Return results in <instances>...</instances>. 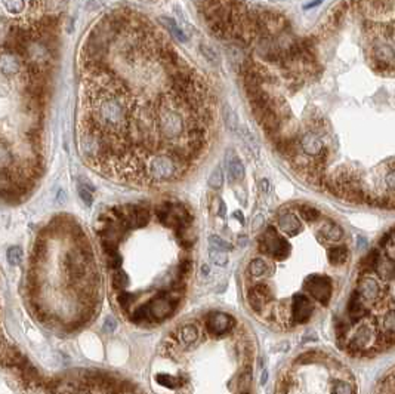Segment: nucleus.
Returning <instances> with one entry per match:
<instances>
[{
	"label": "nucleus",
	"instance_id": "42",
	"mask_svg": "<svg viewBox=\"0 0 395 394\" xmlns=\"http://www.w3.org/2000/svg\"><path fill=\"white\" fill-rule=\"evenodd\" d=\"M77 191H79V196L80 199L85 202L86 206H92V203H94V196H92V191L90 190H87L85 188L83 185H80L79 184V187H77Z\"/></svg>",
	"mask_w": 395,
	"mask_h": 394
},
{
	"label": "nucleus",
	"instance_id": "57",
	"mask_svg": "<svg viewBox=\"0 0 395 394\" xmlns=\"http://www.w3.org/2000/svg\"><path fill=\"white\" fill-rule=\"evenodd\" d=\"M246 240H247V239H246V236H241V237H240V246H244V245H246Z\"/></svg>",
	"mask_w": 395,
	"mask_h": 394
},
{
	"label": "nucleus",
	"instance_id": "51",
	"mask_svg": "<svg viewBox=\"0 0 395 394\" xmlns=\"http://www.w3.org/2000/svg\"><path fill=\"white\" fill-rule=\"evenodd\" d=\"M262 224H264V218H262V215H258L253 221V228L254 230H258V228H259Z\"/></svg>",
	"mask_w": 395,
	"mask_h": 394
},
{
	"label": "nucleus",
	"instance_id": "47",
	"mask_svg": "<svg viewBox=\"0 0 395 394\" xmlns=\"http://www.w3.org/2000/svg\"><path fill=\"white\" fill-rule=\"evenodd\" d=\"M86 9H87L89 12H92V11H95V9H99V2L98 0H87Z\"/></svg>",
	"mask_w": 395,
	"mask_h": 394
},
{
	"label": "nucleus",
	"instance_id": "20",
	"mask_svg": "<svg viewBox=\"0 0 395 394\" xmlns=\"http://www.w3.org/2000/svg\"><path fill=\"white\" fill-rule=\"evenodd\" d=\"M320 234H321L323 239L329 240V242H339V240L343 237L342 228H340L336 223H333V221H327V223L321 227Z\"/></svg>",
	"mask_w": 395,
	"mask_h": 394
},
{
	"label": "nucleus",
	"instance_id": "16",
	"mask_svg": "<svg viewBox=\"0 0 395 394\" xmlns=\"http://www.w3.org/2000/svg\"><path fill=\"white\" fill-rule=\"evenodd\" d=\"M366 314L367 310L366 307H364L363 298L360 296L358 292H354L351 299H350V304H348V316H350L351 322H358V320H361Z\"/></svg>",
	"mask_w": 395,
	"mask_h": 394
},
{
	"label": "nucleus",
	"instance_id": "52",
	"mask_svg": "<svg viewBox=\"0 0 395 394\" xmlns=\"http://www.w3.org/2000/svg\"><path fill=\"white\" fill-rule=\"evenodd\" d=\"M226 213V206L224 202H219V212H218V215L221 216V218H224Z\"/></svg>",
	"mask_w": 395,
	"mask_h": 394
},
{
	"label": "nucleus",
	"instance_id": "54",
	"mask_svg": "<svg viewBox=\"0 0 395 394\" xmlns=\"http://www.w3.org/2000/svg\"><path fill=\"white\" fill-rule=\"evenodd\" d=\"M267 380H268V372L264 369V370H262V377H261V385H265V384H267Z\"/></svg>",
	"mask_w": 395,
	"mask_h": 394
},
{
	"label": "nucleus",
	"instance_id": "55",
	"mask_svg": "<svg viewBox=\"0 0 395 394\" xmlns=\"http://www.w3.org/2000/svg\"><path fill=\"white\" fill-rule=\"evenodd\" d=\"M234 216H236V218H237V220L240 221L241 224H244V218H243V213H241L240 211L236 212V213H234Z\"/></svg>",
	"mask_w": 395,
	"mask_h": 394
},
{
	"label": "nucleus",
	"instance_id": "41",
	"mask_svg": "<svg viewBox=\"0 0 395 394\" xmlns=\"http://www.w3.org/2000/svg\"><path fill=\"white\" fill-rule=\"evenodd\" d=\"M333 393L335 394H354V388L351 384L345 382V381H339L333 387Z\"/></svg>",
	"mask_w": 395,
	"mask_h": 394
},
{
	"label": "nucleus",
	"instance_id": "31",
	"mask_svg": "<svg viewBox=\"0 0 395 394\" xmlns=\"http://www.w3.org/2000/svg\"><path fill=\"white\" fill-rule=\"evenodd\" d=\"M249 271H250V274L254 276V277H261V276H265V274L268 273V266H267L265 261H262L261 258H254L253 261L250 262Z\"/></svg>",
	"mask_w": 395,
	"mask_h": 394
},
{
	"label": "nucleus",
	"instance_id": "15",
	"mask_svg": "<svg viewBox=\"0 0 395 394\" xmlns=\"http://www.w3.org/2000/svg\"><path fill=\"white\" fill-rule=\"evenodd\" d=\"M278 225L283 231L289 236H295L300 230V223L295 213L287 211H282L278 215Z\"/></svg>",
	"mask_w": 395,
	"mask_h": 394
},
{
	"label": "nucleus",
	"instance_id": "23",
	"mask_svg": "<svg viewBox=\"0 0 395 394\" xmlns=\"http://www.w3.org/2000/svg\"><path fill=\"white\" fill-rule=\"evenodd\" d=\"M178 335H179V339L182 341L185 345H190L193 342H196L198 338V329L194 326V324L188 323L183 324L179 327L178 331Z\"/></svg>",
	"mask_w": 395,
	"mask_h": 394
},
{
	"label": "nucleus",
	"instance_id": "10",
	"mask_svg": "<svg viewBox=\"0 0 395 394\" xmlns=\"http://www.w3.org/2000/svg\"><path fill=\"white\" fill-rule=\"evenodd\" d=\"M360 296L363 298V301H376L382 295V289L379 283L375 280L373 277L363 276L358 281V291Z\"/></svg>",
	"mask_w": 395,
	"mask_h": 394
},
{
	"label": "nucleus",
	"instance_id": "17",
	"mask_svg": "<svg viewBox=\"0 0 395 394\" xmlns=\"http://www.w3.org/2000/svg\"><path fill=\"white\" fill-rule=\"evenodd\" d=\"M299 145H300V142H297L295 138H283V137L274 144L275 150L289 159H293L295 156L299 155Z\"/></svg>",
	"mask_w": 395,
	"mask_h": 394
},
{
	"label": "nucleus",
	"instance_id": "5",
	"mask_svg": "<svg viewBox=\"0 0 395 394\" xmlns=\"http://www.w3.org/2000/svg\"><path fill=\"white\" fill-rule=\"evenodd\" d=\"M176 305H178V304H175L169 296H168L166 289H160L157 296L147 302L150 316H151V319H153L154 322H160V320H165V319L170 317V316L175 313Z\"/></svg>",
	"mask_w": 395,
	"mask_h": 394
},
{
	"label": "nucleus",
	"instance_id": "2",
	"mask_svg": "<svg viewBox=\"0 0 395 394\" xmlns=\"http://www.w3.org/2000/svg\"><path fill=\"white\" fill-rule=\"evenodd\" d=\"M155 122H157V127H158L161 137L168 141L179 138L185 130V122L181 117V114L169 105H166L165 102L157 107Z\"/></svg>",
	"mask_w": 395,
	"mask_h": 394
},
{
	"label": "nucleus",
	"instance_id": "13",
	"mask_svg": "<svg viewBox=\"0 0 395 394\" xmlns=\"http://www.w3.org/2000/svg\"><path fill=\"white\" fill-rule=\"evenodd\" d=\"M373 58L376 61L378 69L381 70H388L395 61L394 51L388 46V45H376L373 48Z\"/></svg>",
	"mask_w": 395,
	"mask_h": 394
},
{
	"label": "nucleus",
	"instance_id": "6",
	"mask_svg": "<svg viewBox=\"0 0 395 394\" xmlns=\"http://www.w3.org/2000/svg\"><path fill=\"white\" fill-rule=\"evenodd\" d=\"M305 288L314 299L321 302L323 305H327L332 298V279L327 276H310L305 280Z\"/></svg>",
	"mask_w": 395,
	"mask_h": 394
},
{
	"label": "nucleus",
	"instance_id": "40",
	"mask_svg": "<svg viewBox=\"0 0 395 394\" xmlns=\"http://www.w3.org/2000/svg\"><path fill=\"white\" fill-rule=\"evenodd\" d=\"M209 240H211L213 249H219V251H231L233 249V245H229L228 242L222 240L219 236H211Z\"/></svg>",
	"mask_w": 395,
	"mask_h": 394
},
{
	"label": "nucleus",
	"instance_id": "8",
	"mask_svg": "<svg viewBox=\"0 0 395 394\" xmlns=\"http://www.w3.org/2000/svg\"><path fill=\"white\" fill-rule=\"evenodd\" d=\"M271 298H272L271 289L265 283L254 284V286H252L247 291V301H249L252 310L256 311V313L264 311V309L267 307V304L271 301Z\"/></svg>",
	"mask_w": 395,
	"mask_h": 394
},
{
	"label": "nucleus",
	"instance_id": "12",
	"mask_svg": "<svg viewBox=\"0 0 395 394\" xmlns=\"http://www.w3.org/2000/svg\"><path fill=\"white\" fill-rule=\"evenodd\" d=\"M225 166L231 181H241L244 178V165L237 155H234V150L229 148L225 153Z\"/></svg>",
	"mask_w": 395,
	"mask_h": 394
},
{
	"label": "nucleus",
	"instance_id": "53",
	"mask_svg": "<svg viewBox=\"0 0 395 394\" xmlns=\"http://www.w3.org/2000/svg\"><path fill=\"white\" fill-rule=\"evenodd\" d=\"M320 3H323V0H314V2H310L308 5H305L304 9H312V8H315V6H318Z\"/></svg>",
	"mask_w": 395,
	"mask_h": 394
},
{
	"label": "nucleus",
	"instance_id": "4",
	"mask_svg": "<svg viewBox=\"0 0 395 394\" xmlns=\"http://www.w3.org/2000/svg\"><path fill=\"white\" fill-rule=\"evenodd\" d=\"M259 251L268 253L274 259H284L290 252V245L287 240L278 236L274 227H268L259 237Z\"/></svg>",
	"mask_w": 395,
	"mask_h": 394
},
{
	"label": "nucleus",
	"instance_id": "9",
	"mask_svg": "<svg viewBox=\"0 0 395 394\" xmlns=\"http://www.w3.org/2000/svg\"><path fill=\"white\" fill-rule=\"evenodd\" d=\"M314 311V307L311 304V301L305 295H296L292 301V310H290V316H292V322L293 323H305L308 322Z\"/></svg>",
	"mask_w": 395,
	"mask_h": 394
},
{
	"label": "nucleus",
	"instance_id": "36",
	"mask_svg": "<svg viewBox=\"0 0 395 394\" xmlns=\"http://www.w3.org/2000/svg\"><path fill=\"white\" fill-rule=\"evenodd\" d=\"M191 268H193V261H191V258H183L182 261L178 264V268H176V276H178L179 279L187 280V277H188V276H190V273H191Z\"/></svg>",
	"mask_w": 395,
	"mask_h": 394
},
{
	"label": "nucleus",
	"instance_id": "14",
	"mask_svg": "<svg viewBox=\"0 0 395 394\" xmlns=\"http://www.w3.org/2000/svg\"><path fill=\"white\" fill-rule=\"evenodd\" d=\"M0 69L5 76H15L21 70H24V61L11 52H3Z\"/></svg>",
	"mask_w": 395,
	"mask_h": 394
},
{
	"label": "nucleus",
	"instance_id": "50",
	"mask_svg": "<svg viewBox=\"0 0 395 394\" xmlns=\"http://www.w3.org/2000/svg\"><path fill=\"white\" fill-rule=\"evenodd\" d=\"M259 187H261L262 193H268V190H269L268 180H261V184H259Z\"/></svg>",
	"mask_w": 395,
	"mask_h": 394
},
{
	"label": "nucleus",
	"instance_id": "58",
	"mask_svg": "<svg viewBox=\"0 0 395 394\" xmlns=\"http://www.w3.org/2000/svg\"><path fill=\"white\" fill-rule=\"evenodd\" d=\"M389 239H391V243L395 246V230L391 233V237H389Z\"/></svg>",
	"mask_w": 395,
	"mask_h": 394
},
{
	"label": "nucleus",
	"instance_id": "34",
	"mask_svg": "<svg viewBox=\"0 0 395 394\" xmlns=\"http://www.w3.org/2000/svg\"><path fill=\"white\" fill-rule=\"evenodd\" d=\"M9 14H21L26 9V0H2Z\"/></svg>",
	"mask_w": 395,
	"mask_h": 394
},
{
	"label": "nucleus",
	"instance_id": "25",
	"mask_svg": "<svg viewBox=\"0 0 395 394\" xmlns=\"http://www.w3.org/2000/svg\"><path fill=\"white\" fill-rule=\"evenodd\" d=\"M130 322H133V323L136 324H147L154 322V320L151 319V316H150V311H148L147 304L142 305V307H138L135 311H132V314H130Z\"/></svg>",
	"mask_w": 395,
	"mask_h": 394
},
{
	"label": "nucleus",
	"instance_id": "26",
	"mask_svg": "<svg viewBox=\"0 0 395 394\" xmlns=\"http://www.w3.org/2000/svg\"><path fill=\"white\" fill-rule=\"evenodd\" d=\"M224 122H225L226 129L231 132H236L239 129V116L233 110V107L229 104L224 105Z\"/></svg>",
	"mask_w": 395,
	"mask_h": 394
},
{
	"label": "nucleus",
	"instance_id": "56",
	"mask_svg": "<svg viewBox=\"0 0 395 394\" xmlns=\"http://www.w3.org/2000/svg\"><path fill=\"white\" fill-rule=\"evenodd\" d=\"M201 271H203V276H207V274H209V267H207L206 264H203V266H201Z\"/></svg>",
	"mask_w": 395,
	"mask_h": 394
},
{
	"label": "nucleus",
	"instance_id": "27",
	"mask_svg": "<svg viewBox=\"0 0 395 394\" xmlns=\"http://www.w3.org/2000/svg\"><path fill=\"white\" fill-rule=\"evenodd\" d=\"M133 212H135V218H136V225H138V228L145 227V225L150 223L151 213H150V209H148L145 205H133Z\"/></svg>",
	"mask_w": 395,
	"mask_h": 394
},
{
	"label": "nucleus",
	"instance_id": "3",
	"mask_svg": "<svg viewBox=\"0 0 395 394\" xmlns=\"http://www.w3.org/2000/svg\"><path fill=\"white\" fill-rule=\"evenodd\" d=\"M183 173L172 155H157L147 165V177L153 181H169Z\"/></svg>",
	"mask_w": 395,
	"mask_h": 394
},
{
	"label": "nucleus",
	"instance_id": "29",
	"mask_svg": "<svg viewBox=\"0 0 395 394\" xmlns=\"http://www.w3.org/2000/svg\"><path fill=\"white\" fill-rule=\"evenodd\" d=\"M299 213L308 223H315V221H318L321 218V212L318 211V209H315L311 205H300L299 206Z\"/></svg>",
	"mask_w": 395,
	"mask_h": 394
},
{
	"label": "nucleus",
	"instance_id": "24",
	"mask_svg": "<svg viewBox=\"0 0 395 394\" xmlns=\"http://www.w3.org/2000/svg\"><path fill=\"white\" fill-rule=\"evenodd\" d=\"M241 138H243V142H244L246 148H247L254 157H258V156H259V142H258L256 137L253 135V132L249 130L247 127H243V129H241Z\"/></svg>",
	"mask_w": 395,
	"mask_h": 394
},
{
	"label": "nucleus",
	"instance_id": "45",
	"mask_svg": "<svg viewBox=\"0 0 395 394\" xmlns=\"http://www.w3.org/2000/svg\"><path fill=\"white\" fill-rule=\"evenodd\" d=\"M115 327H117V323H115V320H114L113 317H107L105 319V324H104V331L107 334H113L114 331H115Z\"/></svg>",
	"mask_w": 395,
	"mask_h": 394
},
{
	"label": "nucleus",
	"instance_id": "19",
	"mask_svg": "<svg viewBox=\"0 0 395 394\" xmlns=\"http://www.w3.org/2000/svg\"><path fill=\"white\" fill-rule=\"evenodd\" d=\"M160 23L166 27V30L169 31L170 34H172L178 42L185 43L188 40V36L185 34V31H183L182 28L179 27V24H178L175 19H172L170 16H160Z\"/></svg>",
	"mask_w": 395,
	"mask_h": 394
},
{
	"label": "nucleus",
	"instance_id": "30",
	"mask_svg": "<svg viewBox=\"0 0 395 394\" xmlns=\"http://www.w3.org/2000/svg\"><path fill=\"white\" fill-rule=\"evenodd\" d=\"M200 52H201V55L204 56L211 64H213V65H219L221 56H219L218 51H216L213 46L206 45V43H201V45H200Z\"/></svg>",
	"mask_w": 395,
	"mask_h": 394
},
{
	"label": "nucleus",
	"instance_id": "48",
	"mask_svg": "<svg viewBox=\"0 0 395 394\" xmlns=\"http://www.w3.org/2000/svg\"><path fill=\"white\" fill-rule=\"evenodd\" d=\"M57 202L59 205H64V203L67 202V194H65V191H64L62 188H59V191H58Z\"/></svg>",
	"mask_w": 395,
	"mask_h": 394
},
{
	"label": "nucleus",
	"instance_id": "49",
	"mask_svg": "<svg viewBox=\"0 0 395 394\" xmlns=\"http://www.w3.org/2000/svg\"><path fill=\"white\" fill-rule=\"evenodd\" d=\"M80 185H83L85 188H87V190H90L92 193L95 191V187L90 184V181L89 180H86V178H80Z\"/></svg>",
	"mask_w": 395,
	"mask_h": 394
},
{
	"label": "nucleus",
	"instance_id": "33",
	"mask_svg": "<svg viewBox=\"0 0 395 394\" xmlns=\"http://www.w3.org/2000/svg\"><path fill=\"white\" fill-rule=\"evenodd\" d=\"M222 185H224V173H222L221 166H216L209 177V187L213 190H219V188H222Z\"/></svg>",
	"mask_w": 395,
	"mask_h": 394
},
{
	"label": "nucleus",
	"instance_id": "43",
	"mask_svg": "<svg viewBox=\"0 0 395 394\" xmlns=\"http://www.w3.org/2000/svg\"><path fill=\"white\" fill-rule=\"evenodd\" d=\"M320 353L318 352H307L304 353V354H300L299 357H297V363H311V362H315L317 359H320Z\"/></svg>",
	"mask_w": 395,
	"mask_h": 394
},
{
	"label": "nucleus",
	"instance_id": "59",
	"mask_svg": "<svg viewBox=\"0 0 395 394\" xmlns=\"http://www.w3.org/2000/svg\"><path fill=\"white\" fill-rule=\"evenodd\" d=\"M243 394H247V393H243Z\"/></svg>",
	"mask_w": 395,
	"mask_h": 394
},
{
	"label": "nucleus",
	"instance_id": "22",
	"mask_svg": "<svg viewBox=\"0 0 395 394\" xmlns=\"http://www.w3.org/2000/svg\"><path fill=\"white\" fill-rule=\"evenodd\" d=\"M348 256H350V252H348V248L343 246V245H339V246H335L329 251V261L333 264V266H342L348 261Z\"/></svg>",
	"mask_w": 395,
	"mask_h": 394
},
{
	"label": "nucleus",
	"instance_id": "18",
	"mask_svg": "<svg viewBox=\"0 0 395 394\" xmlns=\"http://www.w3.org/2000/svg\"><path fill=\"white\" fill-rule=\"evenodd\" d=\"M375 271L381 276L383 280H391L395 277V261L391 259L389 256H385V258L379 256Z\"/></svg>",
	"mask_w": 395,
	"mask_h": 394
},
{
	"label": "nucleus",
	"instance_id": "38",
	"mask_svg": "<svg viewBox=\"0 0 395 394\" xmlns=\"http://www.w3.org/2000/svg\"><path fill=\"white\" fill-rule=\"evenodd\" d=\"M6 256H8L9 264H12V266H18V264H21V261H22V251H21V248H19V246H12V248H9V249H8Z\"/></svg>",
	"mask_w": 395,
	"mask_h": 394
},
{
	"label": "nucleus",
	"instance_id": "46",
	"mask_svg": "<svg viewBox=\"0 0 395 394\" xmlns=\"http://www.w3.org/2000/svg\"><path fill=\"white\" fill-rule=\"evenodd\" d=\"M385 183H386V185H388L391 190H394L395 191V169L388 172V175L385 177Z\"/></svg>",
	"mask_w": 395,
	"mask_h": 394
},
{
	"label": "nucleus",
	"instance_id": "11",
	"mask_svg": "<svg viewBox=\"0 0 395 394\" xmlns=\"http://www.w3.org/2000/svg\"><path fill=\"white\" fill-rule=\"evenodd\" d=\"M300 148L307 156L311 157H318L324 150V144L320 138L318 134L315 132H307L302 138H300Z\"/></svg>",
	"mask_w": 395,
	"mask_h": 394
},
{
	"label": "nucleus",
	"instance_id": "21",
	"mask_svg": "<svg viewBox=\"0 0 395 394\" xmlns=\"http://www.w3.org/2000/svg\"><path fill=\"white\" fill-rule=\"evenodd\" d=\"M155 381L166 387V388H170V390H175V388H179L182 384H185V377L183 375H179V377H172V375H168V374H157L155 375Z\"/></svg>",
	"mask_w": 395,
	"mask_h": 394
},
{
	"label": "nucleus",
	"instance_id": "1",
	"mask_svg": "<svg viewBox=\"0 0 395 394\" xmlns=\"http://www.w3.org/2000/svg\"><path fill=\"white\" fill-rule=\"evenodd\" d=\"M125 98L126 92L120 89L115 94H92L95 105L92 107L90 117L104 132H119L129 127L130 117Z\"/></svg>",
	"mask_w": 395,
	"mask_h": 394
},
{
	"label": "nucleus",
	"instance_id": "37",
	"mask_svg": "<svg viewBox=\"0 0 395 394\" xmlns=\"http://www.w3.org/2000/svg\"><path fill=\"white\" fill-rule=\"evenodd\" d=\"M133 298H135L133 294H130L127 291H120V294L117 296V302H119L120 309L123 310V311H127V310L130 309V304L133 302Z\"/></svg>",
	"mask_w": 395,
	"mask_h": 394
},
{
	"label": "nucleus",
	"instance_id": "35",
	"mask_svg": "<svg viewBox=\"0 0 395 394\" xmlns=\"http://www.w3.org/2000/svg\"><path fill=\"white\" fill-rule=\"evenodd\" d=\"M43 3H44L46 11H49L51 14H57V12L65 11L68 0H43Z\"/></svg>",
	"mask_w": 395,
	"mask_h": 394
},
{
	"label": "nucleus",
	"instance_id": "44",
	"mask_svg": "<svg viewBox=\"0 0 395 394\" xmlns=\"http://www.w3.org/2000/svg\"><path fill=\"white\" fill-rule=\"evenodd\" d=\"M292 384H293V381H292V378H290L289 375H283L282 380H280V382H278V391H280V394L289 393V390H290Z\"/></svg>",
	"mask_w": 395,
	"mask_h": 394
},
{
	"label": "nucleus",
	"instance_id": "32",
	"mask_svg": "<svg viewBox=\"0 0 395 394\" xmlns=\"http://www.w3.org/2000/svg\"><path fill=\"white\" fill-rule=\"evenodd\" d=\"M111 283H113L114 289L125 291V288H127V284H129V277H127L126 273H123L120 270H115L113 277H111Z\"/></svg>",
	"mask_w": 395,
	"mask_h": 394
},
{
	"label": "nucleus",
	"instance_id": "7",
	"mask_svg": "<svg viewBox=\"0 0 395 394\" xmlns=\"http://www.w3.org/2000/svg\"><path fill=\"white\" fill-rule=\"evenodd\" d=\"M206 326H207V331L212 334V335H225L228 332H231L236 326V320L226 314V313H221V311H215V313H211L207 316V320H206Z\"/></svg>",
	"mask_w": 395,
	"mask_h": 394
},
{
	"label": "nucleus",
	"instance_id": "39",
	"mask_svg": "<svg viewBox=\"0 0 395 394\" xmlns=\"http://www.w3.org/2000/svg\"><path fill=\"white\" fill-rule=\"evenodd\" d=\"M211 259H212L216 266H219V267H224V266L226 264V261H228V256H226L225 251L212 249V251H211Z\"/></svg>",
	"mask_w": 395,
	"mask_h": 394
},
{
	"label": "nucleus",
	"instance_id": "28",
	"mask_svg": "<svg viewBox=\"0 0 395 394\" xmlns=\"http://www.w3.org/2000/svg\"><path fill=\"white\" fill-rule=\"evenodd\" d=\"M0 159H2V169H3V170H9V169L14 166V156H12V151L9 150L6 141H2Z\"/></svg>",
	"mask_w": 395,
	"mask_h": 394
}]
</instances>
